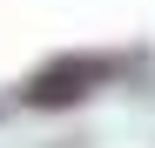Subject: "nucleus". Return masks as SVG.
<instances>
[{"mask_svg": "<svg viewBox=\"0 0 155 148\" xmlns=\"http://www.w3.org/2000/svg\"><path fill=\"white\" fill-rule=\"evenodd\" d=\"M108 61H101V54H74V61H54V67H41L34 74V88H27V101H81V94L88 88H101V81H108Z\"/></svg>", "mask_w": 155, "mask_h": 148, "instance_id": "1", "label": "nucleus"}]
</instances>
